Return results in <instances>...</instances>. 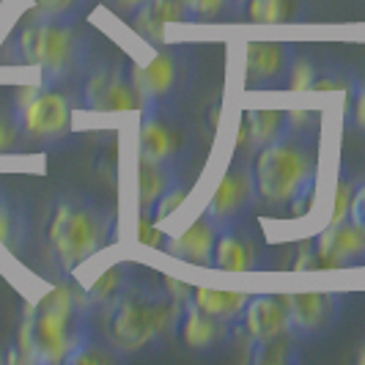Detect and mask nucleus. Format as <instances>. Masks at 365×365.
I'll use <instances>...</instances> for the list:
<instances>
[{"instance_id":"1","label":"nucleus","mask_w":365,"mask_h":365,"mask_svg":"<svg viewBox=\"0 0 365 365\" xmlns=\"http://www.w3.org/2000/svg\"><path fill=\"white\" fill-rule=\"evenodd\" d=\"M182 297L173 289L154 286L143 277H132L99 302V332L118 357L138 354L143 349L160 344L170 329H176L179 313H182Z\"/></svg>"},{"instance_id":"2","label":"nucleus","mask_w":365,"mask_h":365,"mask_svg":"<svg viewBox=\"0 0 365 365\" xmlns=\"http://www.w3.org/2000/svg\"><path fill=\"white\" fill-rule=\"evenodd\" d=\"M253 176L258 201L269 203L274 209H292V215H305L319 179L316 132L289 127L283 138L258 148Z\"/></svg>"},{"instance_id":"3","label":"nucleus","mask_w":365,"mask_h":365,"mask_svg":"<svg viewBox=\"0 0 365 365\" xmlns=\"http://www.w3.org/2000/svg\"><path fill=\"white\" fill-rule=\"evenodd\" d=\"M93 335L91 302L69 286H58L25 313L19 327V354L25 363H66Z\"/></svg>"},{"instance_id":"4","label":"nucleus","mask_w":365,"mask_h":365,"mask_svg":"<svg viewBox=\"0 0 365 365\" xmlns=\"http://www.w3.org/2000/svg\"><path fill=\"white\" fill-rule=\"evenodd\" d=\"M3 53H9L6 61L36 66L41 83L61 86L86 72L91 38L77 22L34 17Z\"/></svg>"},{"instance_id":"5","label":"nucleus","mask_w":365,"mask_h":365,"mask_svg":"<svg viewBox=\"0 0 365 365\" xmlns=\"http://www.w3.org/2000/svg\"><path fill=\"white\" fill-rule=\"evenodd\" d=\"M115 234V215L108 206L66 195L55 203L50 222H47V242L55 267L63 274L77 272L86 261L102 253Z\"/></svg>"},{"instance_id":"6","label":"nucleus","mask_w":365,"mask_h":365,"mask_svg":"<svg viewBox=\"0 0 365 365\" xmlns=\"http://www.w3.org/2000/svg\"><path fill=\"white\" fill-rule=\"evenodd\" d=\"M11 113L17 118L22 138L31 143H55L72 129L69 99L47 83L19 88L11 102Z\"/></svg>"},{"instance_id":"7","label":"nucleus","mask_w":365,"mask_h":365,"mask_svg":"<svg viewBox=\"0 0 365 365\" xmlns=\"http://www.w3.org/2000/svg\"><path fill=\"white\" fill-rule=\"evenodd\" d=\"M138 146H140V157L146 160L182 168L192 146V135L182 118L168 110V105H157V108L143 110Z\"/></svg>"},{"instance_id":"8","label":"nucleus","mask_w":365,"mask_h":365,"mask_svg":"<svg viewBox=\"0 0 365 365\" xmlns=\"http://www.w3.org/2000/svg\"><path fill=\"white\" fill-rule=\"evenodd\" d=\"M258 201L256 190V176H253V165L245 157H234L231 165L225 168L222 179L217 182L212 198L206 203L203 215L217 222L220 228L228 225H239L242 220L253 212V206Z\"/></svg>"},{"instance_id":"9","label":"nucleus","mask_w":365,"mask_h":365,"mask_svg":"<svg viewBox=\"0 0 365 365\" xmlns=\"http://www.w3.org/2000/svg\"><path fill=\"white\" fill-rule=\"evenodd\" d=\"M80 105L93 113H127L140 110V96L121 63L99 61L83 77Z\"/></svg>"},{"instance_id":"10","label":"nucleus","mask_w":365,"mask_h":365,"mask_svg":"<svg viewBox=\"0 0 365 365\" xmlns=\"http://www.w3.org/2000/svg\"><path fill=\"white\" fill-rule=\"evenodd\" d=\"M360 264H365V231L346 217L329 222L313 239V250L297 261V269H349Z\"/></svg>"},{"instance_id":"11","label":"nucleus","mask_w":365,"mask_h":365,"mask_svg":"<svg viewBox=\"0 0 365 365\" xmlns=\"http://www.w3.org/2000/svg\"><path fill=\"white\" fill-rule=\"evenodd\" d=\"M289 299V322L292 332L302 338H316L335 327L338 316L344 311L346 294L338 292H299L286 294Z\"/></svg>"},{"instance_id":"12","label":"nucleus","mask_w":365,"mask_h":365,"mask_svg":"<svg viewBox=\"0 0 365 365\" xmlns=\"http://www.w3.org/2000/svg\"><path fill=\"white\" fill-rule=\"evenodd\" d=\"M132 83L140 96V110L168 105V99H173L179 86H182V63L179 55L163 50L157 53L146 66H132Z\"/></svg>"},{"instance_id":"13","label":"nucleus","mask_w":365,"mask_h":365,"mask_svg":"<svg viewBox=\"0 0 365 365\" xmlns=\"http://www.w3.org/2000/svg\"><path fill=\"white\" fill-rule=\"evenodd\" d=\"M176 332L182 338V344L192 351H215V349L231 344V338L237 335V322H225L212 313L198 308L192 299H184Z\"/></svg>"},{"instance_id":"14","label":"nucleus","mask_w":365,"mask_h":365,"mask_svg":"<svg viewBox=\"0 0 365 365\" xmlns=\"http://www.w3.org/2000/svg\"><path fill=\"white\" fill-rule=\"evenodd\" d=\"M294 47L283 41H250L247 44V88H277L286 86V74L294 61Z\"/></svg>"},{"instance_id":"15","label":"nucleus","mask_w":365,"mask_h":365,"mask_svg":"<svg viewBox=\"0 0 365 365\" xmlns=\"http://www.w3.org/2000/svg\"><path fill=\"white\" fill-rule=\"evenodd\" d=\"M239 322H242V329L250 335V341H264V338L292 332L286 294H253Z\"/></svg>"},{"instance_id":"16","label":"nucleus","mask_w":365,"mask_h":365,"mask_svg":"<svg viewBox=\"0 0 365 365\" xmlns=\"http://www.w3.org/2000/svg\"><path fill=\"white\" fill-rule=\"evenodd\" d=\"M220 225L201 215L195 222H190L182 234L163 242V250L168 256L195 264V267H212L215 264V245H217Z\"/></svg>"},{"instance_id":"17","label":"nucleus","mask_w":365,"mask_h":365,"mask_svg":"<svg viewBox=\"0 0 365 365\" xmlns=\"http://www.w3.org/2000/svg\"><path fill=\"white\" fill-rule=\"evenodd\" d=\"M212 267L225 269V272H253V269L261 267L256 242L242 228V222L220 228L217 245H215V264Z\"/></svg>"},{"instance_id":"18","label":"nucleus","mask_w":365,"mask_h":365,"mask_svg":"<svg viewBox=\"0 0 365 365\" xmlns=\"http://www.w3.org/2000/svg\"><path fill=\"white\" fill-rule=\"evenodd\" d=\"M286 132H289V113L286 110H247L245 121H242L239 146L258 151V148L274 143L277 138H283Z\"/></svg>"},{"instance_id":"19","label":"nucleus","mask_w":365,"mask_h":365,"mask_svg":"<svg viewBox=\"0 0 365 365\" xmlns=\"http://www.w3.org/2000/svg\"><path fill=\"white\" fill-rule=\"evenodd\" d=\"M28 242H31V217L25 206L14 201L6 190H0V245L11 256H22Z\"/></svg>"},{"instance_id":"20","label":"nucleus","mask_w":365,"mask_h":365,"mask_svg":"<svg viewBox=\"0 0 365 365\" xmlns=\"http://www.w3.org/2000/svg\"><path fill=\"white\" fill-rule=\"evenodd\" d=\"M132 17H135V31L140 36L163 41L165 28L170 22H187V9L184 0H148Z\"/></svg>"},{"instance_id":"21","label":"nucleus","mask_w":365,"mask_h":365,"mask_svg":"<svg viewBox=\"0 0 365 365\" xmlns=\"http://www.w3.org/2000/svg\"><path fill=\"white\" fill-rule=\"evenodd\" d=\"M176 179H179V168L140 157V163H138V201H140V215L143 217Z\"/></svg>"},{"instance_id":"22","label":"nucleus","mask_w":365,"mask_h":365,"mask_svg":"<svg viewBox=\"0 0 365 365\" xmlns=\"http://www.w3.org/2000/svg\"><path fill=\"white\" fill-rule=\"evenodd\" d=\"M253 294L245 292H220V289H192V302L206 313L225 319V322H239L247 308Z\"/></svg>"},{"instance_id":"23","label":"nucleus","mask_w":365,"mask_h":365,"mask_svg":"<svg viewBox=\"0 0 365 365\" xmlns=\"http://www.w3.org/2000/svg\"><path fill=\"white\" fill-rule=\"evenodd\" d=\"M250 360L256 365H289L297 363L299 354V338L294 332H283L274 338H264V341H250Z\"/></svg>"},{"instance_id":"24","label":"nucleus","mask_w":365,"mask_h":365,"mask_svg":"<svg viewBox=\"0 0 365 365\" xmlns=\"http://www.w3.org/2000/svg\"><path fill=\"white\" fill-rule=\"evenodd\" d=\"M242 11L256 25H283L297 17V0H247Z\"/></svg>"},{"instance_id":"25","label":"nucleus","mask_w":365,"mask_h":365,"mask_svg":"<svg viewBox=\"0 0 365 365\" xmlns=\"http://www.w3.org/2000/svg\"><path fill=\"white\" fill-rule=\"evenodd\" d=\"M187 9V22H220V19H231L234 11V0H184Z\"/></svg>"},{"instance_id":"26","label":"nucleus","mask_w":365,"mask_h":365,"mask_svg":"<svg viewBox=\"0 0 365 365\" xmlns=\"http://www.w3.org/2000/svg\"><path fill=\"white\" fill-rule=\"evenodd\" d=\"M187 195H190V187H187L182 179H176V182L170 184L163 195L157 198V203L151 206V212L146 215V220H151V222H163V220H168L170 215H176V212L182 209V203L187 201Z\"/></svg>"},{"instance_id":"27","label":"nucleus","mask_w":365,"mask_h":365,"mask_svg":"<svg viewBox=\"0 0 365 365\" xmlns=\"http://www.w3.org/2000/svg\"><path fill=\"white\" fill-rule=\"evenodd\" d=\"M91 0H34L36 17L44 19H63V22H77Z\"/></svg>"},{"instance_id":"28","label":"nucleus","mask_w":365,"mask_h":365,"mask_svg":"<svg viewBox=\"0 0 365 365\" xmlns=\"http://www.w3.org/2000/svg\"><path fill=\"white\" fill-rule=\"evenodd\" d=\"M319 80V69L311 58H302V55H294L289 74H286V88L289 91H313Z\"/></svg>"},{"instance_id":"29","label":"nucleus","mask_w":365,"mask_h":365,"mask_svg":"<svg viewBox=\"0 0 365 365\" xmlns=\"http://www.w3.org/2000/svg\"><path fill=\"white\" fill-rule=\"evenodd\" d=\"M115 360H118V354H115L108 344L102 346V344H99V341L91 335V338H88L83 346L74 349L66 363H72V365H99V363H115Z\"/></svg>"},{"instance_id":"30","label":"nucleus","mask_w":365,"mask_h":365,"mask_svg":"<svg viewBox=\"0 0 365 365\" xmlns=\"http://www.w3.org/2000/svg\"><path fill=\"white\" fill-rule=\"evenodd\" d=\"M127 280H129V267H124V264H118V267L108 269V272L102 274V280L93 286L91 292H88V302H91V305L105 302V299H108V297H113V294L118 292V289H121Z\"/></svg>"},{"instance_id":"31","label":"nucleus","mask_w":365,"mask_h":365,"mask_svg":"<svg viewBox=\"0 0 365 365\" xmlns=\"http://www.w3.org/2000/svg\"><path fill=\"white\" fill-rule=\"evenodd\" d=\"M22 140H25V138H22V132H19V124H17V118H14V113H11V108L9 110L0 108V154L17 151Z\"/></svg>"},{"instance_id":"32","label":"nucleus","mask_w":365,"mask_h":365,"mask_svg":"<svg viewBox=\"0 0 365 365\" xmlns=\"http://www.w3.org/2000/svg\"><path fill=\"white\" fill-rule=\"evenodd\" d=\"M349 127L365 135V83L357 80L351 91V105H349Z\"/></svg>"},{"instance_id":"33","label":"nucleus","mask_w":365,"mask_h":365,"mask_svg":"<svg viewBox=\"0 0 365 365\" xmlns=\"http://www.w3.org/2000/svg\"><path fill=\"white\" fill-rule=\"evenodd\" d=\"M357 80H349L346 74H319L313 91H354Z\"/></svg>"},{"instance_id":"34","label":"nucleus","mask_w":365,"mask_h":365,"mask_svg":"<svg viewBox=\"0 0 365 365\" xmlns=\"http://www.w3.org/2000/svg\"><path fill=\"white\" fill-rule=\"evenodd\" d=\"M322 124L319 113H308V110H289V127L302 129V132H316Z\"/></svg>"},{"instance_id":"35","label":"nucleus","mask_w":365,"mask_h":365,"mask_svg":"<svg viewBox=\"0 0 365 365\" xmlns=\"http://www.w3.org/2000/svg\"><path fill=\"white\" fill-rule=\"evenodd\" d=\"M351 195H354V184H344L338 187V195H335V215L329 222H341V220L349 217V206H351Z\"/></svg>"},{"instance_id":"36","label":"nucleus","mask_w":365,"mask_h":365,"mask_svg":"<svg viewBox=\"0 0 365 365\" xmlns=\"http://www.w3.org/2000/svg\"><path fill=\"white\" fill-rule=\"evenodd\" d=\"M349 220L357 222L365 231V182H360L354 187V195H351V206H349Z\"/></svg>"},{"instance_id":"37","label":"nucleus","mask_w":365,"mask_h":365,"mask_svg":"<svg viewBox=\"0 0 365 365\" xmlns=\"http://www.w3.org/2000/svg\"><path fill=\"white\" fill-rule=\"evenodd\" d=\"M110 3H113L118 11H124V14H135L140 6H146L148 0H110Z\"/></svg>"},{"instance_id":"38","label":"nucleus","mask_w":365,"mask_h":365,"mask_svg":"<svg viewBox=\"0 0 365 365\" xmlns=\"http://www.w3.org/2000/svg\"><path fill=\"white\" fill-rule=\"evenodd\" d=\"M357 363H360V365H365V346L360 349V351H357Z\"/></svg>"},{"instance_id":"39","label":"nucleus","mask_w":365,"mask_h":365,"mask_svg":"<svg viewBox=\"0 0 365 365\" xmlns=\"http://www.w3.org/2000/svg\"><path fill=\"white\" fill-rule=\"evenodd\" d=\"M245 3H247V0H234V6H237L239 11H242V9H245Z\"/></svg>"}]
</instances>
